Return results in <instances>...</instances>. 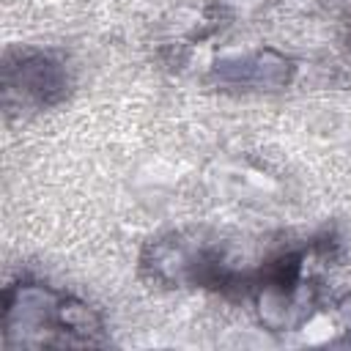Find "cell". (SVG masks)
I'll use <instances>...</instances> for the list:
<instances>
[{
	"instance_id": "obj_3",
	"label": "cell",
	"mask_w": 351,
	"mask_h": 351,
	"mask_svg": "<svg viewBox=\"0 0 351 351\" xmlns=\"http://www.w3.org/2000/svg\"><path fill=\"white\" fill-rule=\"evenodd\" d=\"M288 77H291V63L271 49L217 63V80L222 85H233V88L271 90V88H282L288 82Z\"/></svg>"
},
{
	"instance_id": "obj_2",
	"label": "cell",
	"mask_w": 351,
	"mask_h": 351,
	"mask_svg": "<svg viewBox=\"0 0 351 351\" xmlns=\"http://www.w3.org/2000/svg\"><path fill=\"white\" fill-rule=\"evenodd\" d=\"M71 85L69 69L49 52L11 49L3 60V101L14 107H49L58 104Z\"/></svg>"
},
{
	"instance_id": "obj_1",
	"label": "cell",
	"mask_w": 351,
	"mask_h": 351,
	"mask_svg": "<svg viewBox=\"0 0 351 351\" xmlns=\"http://www.w3.org/2000/svg\"><path fill=\"white\" fill-rule=\"evenodd\" d=\"M3 340L5 348L104 343L101 321L88 304L41 282H16L5 291Z\"/></svg>"
}]
</instances>
